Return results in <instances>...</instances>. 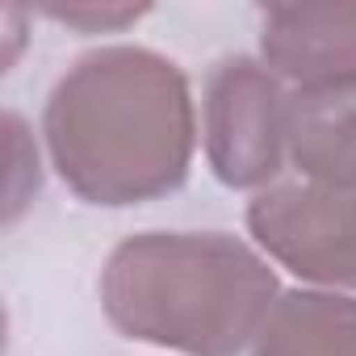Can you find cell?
Listing matches in <instances>:
<instances>
[{
	"mask_svg": "<svg viewBox=\"0 0 356 356\" xmlns=\"http://www.w3.org/2000/svg\"><path fill=\"white\" fill-rule=\"evenodd\" d=\"M59 176L92 206H138L189 176L193 101L172 59L143 47L84 55L47 101Z\"/></svg>",
	"mask_w": 356,
	"mask_h": 356,
	"instance_id": "6da1fadb",
	"label": "cell"
},
{
	"mask_svg": "<svg viewBox=\"0 0 356 356\" xmlns=\"http://www.w3.org/2000/svg\"><path fill=\"white\" fill-rule=\"evenodd\" d=\"M277 277L227 235H143L101 281L105 314L130 335L193 356H235L273 314Z\"/></svg>",
	"mask_w": 356,
	"mask_h": 356,
	"instance_id": "7a4b0ae2",
	"label": "cell"
},
{
	"mask_svg": "<svg viewBox=\"0 0 356 356\" xmlns=\"http://www.w3.org/2000/svg\"><path fill=\"white\" fill-rule=\"evenodd\" d=\"M289 101L281 97L268 67L252 59H227L210 76L206 92V143L218 181L260 185L281 172L289 143Z\"/></svg>",
	"mask_w": 356,
	"mask_h": 356,
	"instance_id": "3957f363",
	"label": "cell"
},
{
	"mask_svg": "<svg viewBox=\"0 0 356 356\" xmlns=\"http://www.w3.org/2000/svg\"><path fill=\"white\" fill-rule=\"evenodd\" d=\"M256 239L314 281L356 285V193L343 189H277L248 210Z\"/></svg>",
	"mask_w": 356,
	"mask_h": 356,
	"instance_id": "277c9868",
	"label": "cell"
},
{
	"mask_svg": "<svg viewBox=\"0 0 356 356\" xmlns=\"http://www.w3.org/2000/svg\"><path fill=\"white\" fill-rule=\"evenodd\" d=\"M289 151L323 189L356 193V72L289 101Z\"/></svg>",
	"mask_w": 356,
	"mask_h": 356,
	"instance_id": "5b68a950",
	"label": "cell"
},
{
	"mask_svg": "<svg viewBox=\"0 0 356 356\" xmlns=\"http://www.w3.org/2000/svg\"><path fill=\"white\" fill-rule=\"evenodd\" d=\"M264 63L310 84L356 72V9H268Z\"/></svg>",
	"mask_w": 356,
	"mask_h": 356,
	"instance_id": "8992f818",
	"label": "cell"
},
{
	"mask_svg": "<svg viewBox=\"0 0 356 356\" xmlns=\"http://www.w3.org/2000/svg\"><path fill=\"white\" fill-rule=\"evenodd\" d=\"M256 356H356V302L289 293L256 335Z\"/></svg>",
	"mask_w": 356,
	"mask_h": 356,
	"instance_id": "52a82bcc",
	"label": "cell"
},
{
	"mask_svg": "<svg viewBox=\"0 0 356 356\" xmlns=\"http://www.w3.org/2000/svg\"><path fill=\"white\" fill-rule=\"evenodd\" d=\"M147 9H88V5H76V9H47V17L63 22V26H80V30H122L130 22H138Z\"/></svg>",
	"mask_w": 356,
	"mask_h": 356,
	"instance_id": "ba28073f",
	"label": "cell"
}]
</instances>
